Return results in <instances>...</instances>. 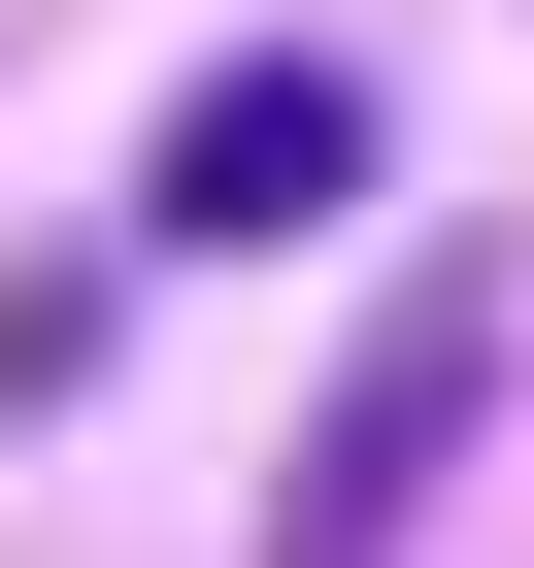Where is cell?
I'll return each instance as SVG.
<instances>
[{"instance_id": "cell-1", "label": "cell", "mask_w": 534, "mask_h": 568, "mask_svg": "<svg viewBox=\"0 0 534 568\" xmlns=\"http://www.w3.org/2000/svg\"><path fill=\"white\" fill-rule=\"evenodd\" d=\"M468 435H501V267H401V302H368V368L301 402V501H267V568H401Z\"/></svg>"}, {"instance_id": "cell-2", "label": "cell", "mask_w": 534, "mask_h": 568, "mask_svg": "<svg viewBox=\"0 0 534 568\" xmlns=\"http://www.w3.org/2000/svg\"><path fill=\"white\" fill-rule=\"evenodd\" d=\"M335 168H368V68H201V101L134 134V234H167V267H234V234H335Z\"/></svg>"}]
</instances>
